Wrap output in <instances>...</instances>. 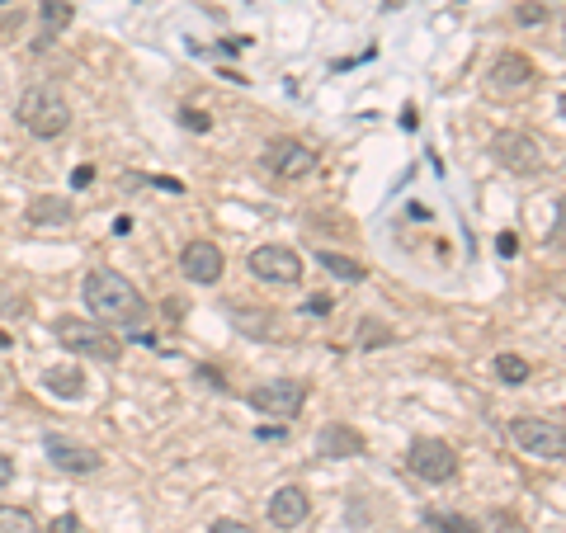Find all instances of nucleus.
<instances>
[{
  "label": "nucleus",
  "instance_id": "c85d7f7f",
  "mask_svg": "<svg viewBox=\"0 0 566 533\" xmlns=\"http://www.w3.org/2000/svg\"><path fill=\"white\" fill-rule=\"evenodd\" d=\"M90 180H95V170H90V166H81L76 175H71V184H76V189H81V184H90Z\"/></svg>",
  "mask_w": 566,
  "mask_h": 533
},
{
  "label": "nucleus",
  "instance_id": "dca6fc26",
  "mask_svg": "<svg viewBox=\"0 0 566 533\" xmlns=\"http://www.w3.org/2000/svg\"><path fill=\"white\" fill-rule=\"evenodd\" d=\"M43 387H48L52 397H67V401H76V397H85V378H81V368H48L43 373Z\"/></svg>",
  "mask_w": 566,
  "mask_h": 533
},
{
  "label": "nucleus",
  "instance_id": "a211bd4d",
  "mask_svg": "<svg viewBox=\"0 0 566 533\" xmlns=\"http://www.w3.org/2000/svg\"><path fill=\"white\" fill-rule=\"evenodd\" d=\"M392 340H397V331L378 317H364L359 326H354V345H359V350H383V345H392Z\"/></svg>",
  "mask_w": 566,
  "mask_h": 533
},
{
  "label": "nucleus",
  "instance_id": "9b49d317",
  "mask_svg": "<svg viewBox=\"0 0 566 533\" xmlns=\"http://www.w3.org/2000/svg\"><path fill=\"white\" fill-rule=\"evenodd\" d=\"M43 449H48V463L57 467V472H71V477H90V472H100L104 467V458L90 449V444L67 439V434H48Z\"/></svg>",
  "mask_w": 566,
  "mask_h": 533
},
{
  "label": "nucleus",
  "instance_id": "a878e982",
  "mask_svg": "<svg viewBox=\"0 0 566 533\" xmlns=\"http://www.w3.org/2000/svg\"><path fill=\"white\" fill-rule=\"evenodd\" d=\"M331 307L335 302L326 298V293H312V298H307V312H312V317H331Z\"/></svg>",
  "mask_w": 566,
  "mask_h": 533
},
{
  "label": "nucleus",
  "instance_id": "aec40b11",
  "mask_svg": "<svg viewBox=\"0 0 566 533\" xmlns=\"http://www.w3.org/2000/svg\"><path fill=\"white\" fill-rule=\"evenodd\" d=\"M425 524L439 529V533H482V529H477V519L453 515V510H425Z\"/></svg>",
  "mask_w": 566,
  "mask_h": 533
},
{
  "label": "nucleus",
  "instance_id": "20e7f679",
  "mask_svg": "<svg viewBox=\"0 0 566 533\" xmlns=\"http://www.w3.org/2000/svg\"><path fill=\"white\" fill-rule=\"evenodd\" d=\"M533 85H538V67H533L524 52H505V57H496V62H491V71L482 76L486 100H496V104L524 100Z\"/></svg>",
  "mask_w": 566,
  "mask_h": 533
},
{
  "label": "nucleus",
  "instance_id": "423d86ee",
  "mask_svg": "<svg viewBox=\"0 0 566 533\" xmlns=\"http://www.w3.org/2000/svg\"><path fill=\"white\" fill-rule=\"evenodd\" d=\"M307 401V387L298 378H265L246 392V406L255 416H269V420H293Z\"/></svg>",
  "mask_w": 566,
  "mask_h": 533
},
{
  "label": "nucleus",
  "instance_id": "7ed1b4c3",
  "mask_svg": "<svg viewBox=\"0 0 566 533\" xmlns=\"http://www.w3.org/2000/svg\"><path fill=\"white\" fill-rule=\"evenodd\" d=\"M19 123H24V133L38 137V142H52V137H62L71 128V104L48 90V85H34V90H24V100H19Z\"/></svg>",
  "mask_w": 566,
  "mask_h": 533
},
{
  "label": "nucleus",
  "instance_id": "c756f323",
  "mask_svg": "<svg viewBox=\"0 0 566 533\" xmlns=\"http://www.w3.org/2000/svg\"><path fill=\"white\" fill-rule=\"evenodd\" d=\"M10 345H15V340H10V335L0 331V350H10Z\"/></svg>",
  "mask_w": 566,
  "mask_h": 533
},
{
  "label": "nucleus",
  "instance_id": "bb28decb",
  "mask_svg": "<svg viewBox=\"0 0 566 533\" xmlns=\"http://www.w3.org/2000/svg\"><path fill=\"white\" fill-rule=\"evenodd\" d=\"M208 533H255V529H250V524H241V519H217Z\"/></svg>",
  "mask_w": 566,
  "mask_h": 533
},
{
  "label": "nucleus",
  "instance_id": "4468645a",
  "mask_svg": "<svg viewBox=\"0 0 566 533\" xmlns=\"http://www.w3.org/2000/svg\"><path fill=\"white\" fill-rule=\"evenodd\" d=\"M317 453L321 458H359L364 453V434L345 425V420H326L317 434Z\"/></svg>",
  "mask_w": 566,
  "mask_h": 533
},
{
  "label": "nucleus",
  "instance_id": "f257e3e1",
  "mask_svg": "<svg viewBox=\"0 0 566 533\" xmlns=\"http://www.w3.org/2000/svg\"><path fill=\"white\" fill-rule=\"evenodd\" d=\"M81 293H85L90 317L100 321V326H137V321L147 317V302H142L137 284L123 279L118 269H90Z\"/></svg>",
  "mask_w": 566,
  "mask_h": 533
},
{
  "label": "nucleus",
  "instance_id": "9d476101",
  "mask_svg": "<svg viewBox=\"0 0 566 533\" xmlns=\"http://www.w3.org/2000/svg\"><path fill=\"white\" fill-rule=\"evenodd\" d=\"M180 274L189 279V284L213 288L217 279L227 274V255H222V246H217V241L199 236V241H189V246L180 250Z\"/></svg>",
  "mask_w": 566,
  "mask_h": 533
},
{
  "label": "nucleus",
  "instance_id": "5701e85b",
  "mask_svg": "<svg viewBox=\"0 0 566 533\" xmlns=\"http://www.w3.org/2000/svg\"><path fill=\"white\" fill-rule=\"evenodd\" d=\"M515 24H548V0H524V5H515Z\"/></svg>",
  "mask_w": 566,
  "mask_h": 533
},
{
  "label": "nucleus",
  "instance_id": "4be33fe9",
  "mask_svg": "<svg viewBox=\"0 0 566 533\" xmlns=\"http://www.w3.org/2000/svg\"><path fill=\"white\" fill-rule=\"evenodd\" d=\"M71 15H76V10H71L67 0H43V24H48V34L52 29H67Z\"/></svg>",
  "mask_w": 566,
  "mask_h": 533
},
{
  "label": "nucleus",
  "instance_id": "b1692460",
  "mask_svg": "<svg viewBox=\"0 0 566 533\" xmlns=\"http://www.w3.org/2000/svg\"><path fill=\"white\" fill-rule=\"evenodd\" d=\"M180 123H184V128H189V133H208V123H213V118H208V114H199V109H184V114H180Z\"/></svg>",
  "mask_w": 566,
  "mask_h": 533
},
{
  "label": "nucleus",
  "instance_id": "ddd939ff",
  "mask_svg": "<svg viewBox=\"0 0 566 533\" xmlns=\"http://www.w3.org/2000/svg\"><path fill=\"white\" fill-rule=\"evenodd\" d=\"M269 524L274 529H298V524H307V515H312V500H307V491H302L298 482L279 486L274 496H269Z\"/></svg>",
  "mask_w": 566,
  "mask_h": 533
},
{
  "label": "nucleus",
  "instance_id": "6ab92c4d",
  "mask_svg": "<svg viewBox=\"0 0 566 533\" xmlns=\"http://www.w3.org/2000/svg\"><path fill=\"white\" fill-rule=\"evenodd\" d=\"M43 524L34 519V510L24 505H0V533H38Z\"/></svg>",
  "mask_w": 566,
  "mask_h": 533
},
{
  "label": "nucleus",
  "instance_id": "f3484780",
  "mask_svg": "<svg viewBox=\"0 0 566 533\" xmlns=\"http://www.w3.org/2000/svg\"><path fill=\"white\" fill-rule=\"evenodd\" d=\"M317 265L326 274H335V279H345V284H364V274H368L354 255H335V250H317Z\"/></svg>",
  "mask_w": 566,
  "mask_h": 533
},
{
  "label": "nucleus",
  "instance_id": "0eeeda50",
  "mask_svg": "<svg viewBox=\"0 0 566 533\" xmlns=\"http://www.w3.org/2000/svg\"><path fill=\"white\" fill-rule=\"evenodd\" d=\"M246 269H250V279H260V284L269 288H293L302 284V255L293 246H255L246 255Z\"/></svg>",
  "mask_w": 566,
  "mask_h": 533
},
{
  "label": "nucleus",
  "instance_id": "1a4fd4ad",
  "mask_svg": "<svg viewBox=\"0 0 566 533\" xmlns=\"http://www.w3.org/2000/svg\"><path fill=\"white\" fill-rule=\"evenodd\" d=\"M406 467L416 472L420 482H430V486H444L458 477V453H453V444H444V439H416L411 444V453H406Z\"/></svg>",
  "mask_w": 566,
  "mask_h": 533
},
{
  "label": "nucleus",
  "instance_id": "412c9836",
  "mask_svg": "<svg viewBox=\"0 0 566 533\" xmlns=\"http://www.w3.org/2000/svg\"><path fill=\"white\" fill-rule=\"evenodd\" d=\"M529 373H533V368H529V359H524V354H500V359H496V378L505 387L529 383Z\"/></svg>",
  "mask_w": 566,
  "mask_h": 533
},
{
  "label": "nucleus",
  "instance_id": "cd10ccee",
  "mask_svg": "<svg viewBox=\"0 0 566 533\" xmlns=\"http://www.w3.org/2000/svg\"><path fill=\"white\" fill-rule=\"evenodd\" d=\"M10 482H15V458H10V453H0V491H5Z\"/></svg>",
  "mask_w": 566,
  "mask_h": 533
},
{
  "label": "nucleus",
  "instance_id": "39448f33",
  "mask_svg": "<svg viewBox=\"0 0 566 533\" xmlns=\"http://www.w3.org/2000/svg\"><path fill=\"white\" fill-rule=\"evenodd\" d=\"M510 439L529 458H543V463H562V453H566L562 420H548V416H515L510 420Z\"/></svg>",
  "mask_w": 566,
  "mask_h": 533
},
{
  "label": "nucleus",
  "instance_id": "393cba45",
  "mask_svg": "<svg viewBox=\"0 0 566 533\" xmlns=\"http://www.w3.org/2000/svg\"><path fill=\"white\" fill-rule=\"evenodd\" d=\"M38 533H81V519H76V515H57L48 529H38Z\"/></svg>",
  "mask_w": 566,
  "mask_h": 533
},
{
  "label": "nucleus",
  "instance_id": "6e6552de",
  "mask_svg": "<svg viewBox=\"0 0 566 533\" xmlns=\"http://www.w3.org/2000/svg\"><path fill=\"white\" fill-rule=\"evenodd\" d=\"M491 156H496V166H505L510 175H538V170H548V147H543V137L533 133H500L491 142Z\"/></svg>",
  "mask_w": 566,
  "mask_h": 533
},
{
  "label": "nucleus",
  "instance_id": "f03ea898",
  "mask_svg": "<svg viewBox=\"0 0 566 533\" xmlns=\"http://www.w3.org/2000/svg\"><path fill=\"white\" fill-rule=\"evenodd\" d=\"M52 335H57L62 350L95 359V364H118L123 359V340L109 326H100L95 317H57L52 321Z\"/></svg>",
  "mask_w": 566,
  "mask_h": 533
},
{
  "label": "nucleus",
  "instance_id": "f8f14e48",
  "mask_svg": "<svg viewBox=\"0 0 566 533\" xmlns=\"http://www.w3.org/2000/svg\"><path fill=\"white\" fill-rule=\"evenodd\" d=\"M265 161H269L274 175H283V180H302V175L317 170V151L307 147V142H298V137H279V142H269L265 147Z\"/></svg>",
  "mask_w": 566,
  "mask_h": 533
},
{
  "label": "nucleus",
  "instance_id": "2eb2a0df",
  "mask_svg": "<svg viewBox=\"0 0 566 533\" xmlns=\"http://www.w3.org/2000/svg\"><path fill=\"white\" fill-rule=\"evenodd\" d=\"M29 227H38V232H52V227H71L76 222V208H71V199H57V194H38V199H29Z\"/></svg>",
  "mask_w": 566,
  "mask_h": 533
}]
</instances>
